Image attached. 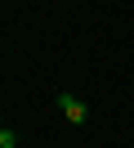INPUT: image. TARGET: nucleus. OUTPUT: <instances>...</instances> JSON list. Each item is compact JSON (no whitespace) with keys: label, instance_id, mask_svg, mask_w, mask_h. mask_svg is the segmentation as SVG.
<instances>
[{"label":"nucleus","instance_id":"f257e3e1","mask_svg":"<svg viewBox=\"0 0 134 148\" xmlns=\"http://www.w3.org/2000/svg\"><path fill=\"white\" fill-rule=\"evenodd\" d=\"M58 108H63V117H67L71 126H85V121H89V108H85V99H76L71 90H63V94H58Z\"/></svg>","mask_w":134,"mask_h":148},{"label":"nucleus","instance_id":"f03ea898","mask_svg":"<svg viewBox=\"0 0 134 148\" xmlns=\"http://www.w3.org/2000/svg\"><path fill=\"white\" fill-rule=\"evenodd\" d=\"M0 148H18V135L9 126H0Z\"/></svg>","mask_w":134,"mask_h":148}]
</instances>
